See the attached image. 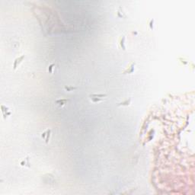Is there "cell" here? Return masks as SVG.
<instances>
[{"mask_svg":"<svg viewBox=\"0 0 195 195\" xmlns=\"http://www.w3.org/2000/svg\"><path fill=\"white\" fill-rule=\"evenodd\" d=\"M55 63H51L49 66H48V72L49 73H50V74H53V68L55 67Z\"/></svg>","mask_w":195,"mask_h":195,"instance_id":"12","label":"cell"},{"mask_svg":"<svg viewBox=\"0 0 195 195\" xmlns=\"http://www.w3.org/2000/svg\"><path fill=\"white\" fill-rule=\"evenodd\" d=\"M135 66H136V63L132 62L130 63L128 67L123 72V74L127 75V74H133L135 71Z\"/></svg>","mask_w":195,"mask_h":195,"instance_id":"1","label":"cell"},{"mask_svg":"<svg viewBox=\"0 0 195 195\" xmlns=\"http://www.w3.org/2000/svg\"><path fill=\"white\" fill-rule=\"evenodd\" d=\"M64 89H65L66 92H72V91L76 90V89H77V88H76V87H73V86H66L64 87Z\"/></svg>","mask_w":195,"mask_h":195,"instance_id":"11","label":"cell"},{"mask_svg":"<svg viewBox=\"0 0 195 195\" xmlns=\"http://www.w3.org/2000/svg\"><path fill=\"white\" fill-rule=\"evenodd\" d=\"M29 157L27 156L24 159H23L21 162H20V165L22 167H31V163H30V160H29Z\"/></svg>","mask_w":195,"mask_h":195,"instance_id":"5","label":"cell"},{"mask_svg":"<svg viewBox=\"0 0 195 195\" xmlns=\"http://www.w3.org/2000/svg\"><path fill=\"white\" fill-rule=\"evenodd\" d=\"M1 109H2V113H3V118H4L5 119L7 118L8 117H9V116L12 115V112L10 111V110H9V108L8 107H6V106L2 104V105H1Z\"/></svg>","mask_w":195,"mask_h":195,"instance_id":"3","label":"cell"},{"mask_svg":"<svg viewBox=\"0 0 195 195\" xmlns=\"http://www.w3.org/2000/svg\"><path fill=\"white\" fill-rule=\"evenodd\" d=\"M131 101H132V98H129L128 99L124 101H121L118 104V107H127V106H129L130 104H131Z\"/></svg>","mask_w":195,"mask_h":195,"instance_id":"8","label":"cell"},{"mask_svg":"<svg viewBox=\"0 0 195 195\" xmlns=\"http://www.w3.org/2000/svg\"><path fill=\"white\" fill-rule=\"evenodd\" d=\"M117 15L118 17L121 18H127V15L125 14V12L123 10V8L121 6H119L118 10H117Z\"/></svg>","mask_w":195,"mask_h":195,"instance_id":"6","label":"cell"},{"mask_svg":"<svg viewBox=\"0 0 195 195\" xmlns=\"http://www.w3.org/2000/svg\"><path fill=\"white\" fill-rule=\"evenodd\" d=\"M153 25H154V19H151L149 23V27L151 29H153Z\"/></svg>","mask_w":195,"mask_h":195,"instance_id":"13","label":"cell"},{"mask_svg":"<svg viewBox=\"0 0 195 195\" xmlns=\"http://www.w3.org/2000/svg\"><path fill=\"white\" fill-rule=\"evenodd\" d=\"M69 101V99H65V98H63V99H59V100H57L55 101V104H57L59 107H63L64 105H66L67 104V102Z\"/></svg>","mask_w":195,"mask_h":195,"instance_id":"7","label":"cell"},{"mask_svg":"<svg viewBox=\"0 0 195 195\" xmlns=\"http://www.w3.org/2000/svg\"><path fill=\"white\" fill-rule=\"evenodd\" d=\"M46 135H47V130H46V131H44V132L41 134V138H42V139H44V140H45V138H46Z\"/></svg>","mask_w":195,"mask_h":195,"instance_id":"14","label":"cell"},{"mask_svg":"<svg viewBox=\"0 0 195 195\" xmlns=\"http://www.w3.org/2000/svg\"><path fill=\"white\" fill-rule=\"evenodd\" d=\"M51 134H52V132H51V130L50 129H47V135H46V138H45V143L46 144H48L49 142H50V139L51 137Z\"/></svg>","mask_w":195,"mask_h":195,"instance_id":"9","label":"cell"},{"mask_svg":"<svg viewBox=\"0 0 195 195\" xmlns=\"http://www.w3.org/2000/svg\"><path fill=\"white\" fill-rule=\"evenodd\" d=\"M126 37L124 35V36H121L119 39V44H120V47H121V49L123 50H127V47H126Z\"/></svg>","mask_w":195,"mask_h":195,"instance_id":"4","label":"cell"},{"mask_svg":"<svg viewBox=\"0 0 195 195\" xmlns=\"http://www.w3.org/2000/svg\"><path fill=\"white\" fill-rule=\"evenodd\" d=\"M25 58V56L24 55H21V57H17L15 60H14V63H13V69L15 70H16L18 69V67L19 66V65L24 61Z\"/></svg>","mask_w":195,"mask_h":195,"instance_id":"2","label":"cell"},{"mask_svg":"<svg viewBox=\"0 0 195 195\" xmlns=\"http://www.w3.org/2000/svg\"><path fill=\"white\" fill-rule=\"evenodd\" d=\"M89 98H90V100L93 103H98V102H101L103 101V98H97V97H94V96H92L91 95H89Z\"/></svg>","mask_w":195,"mask_h":195,"instance_id":"10","label":"cell"}]
</instances>
